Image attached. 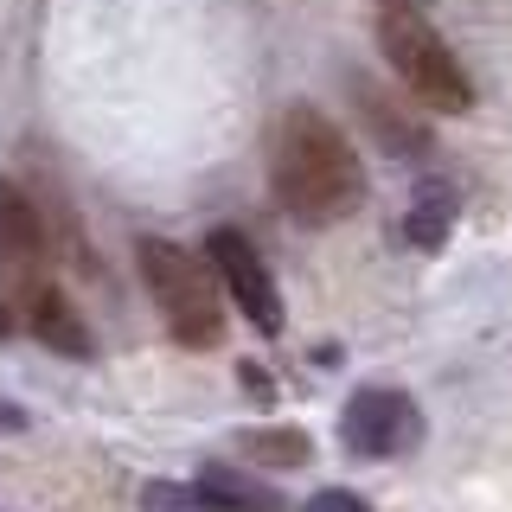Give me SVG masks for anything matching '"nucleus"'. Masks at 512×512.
<instances>
[{
	"label": "nucleus",
	"instance_id": "obj_1",
	"mask_svg": "<svg viewBox=\"0 0 512 512\" xmlns=\"http://www.w3.org/2000/svg\"><path fill=\"white\" fill-rule=\"evenodd\" d=\"M269 186L301 224H340L365 199V167L352 141L314 103H288L269 128Z\"/></svg>",
	"mask_w": 512,
	"mask_h": 512
},
{
	"label": "nucleus",
	"instance_id": "obj_2",
	"mask_svg": "<svg viewBox=\"0 0 512 512\" xmlns=\"http://www.w3.org/2000/svg\"><path fill=\"white\" fill-rule=\"evenodd\" d=\"M135 263H141V282H148L160 320L173 327V340L180 346H218L224 340V282L212 263L186 256L167 237H141Z\"/></svg>",
	"mask_w": 512,
	"mask_h": 512
},
{
	"label": "nucleus",
	"instance_id": "obj_3",
	"mask_svg": "<svg viewBox=\"0 0 512 512\" xmlns=\"http://www.w3.org/2000/svg\"><path fill=\"white\" fill-rule=\"evenodd\" d=\"M378 45H384V58H391L397 84H404L423 109H436V116H468L474 109L468 71H461V58L423 26V13H384Z\"/></svg>",
	"mask_w": 512,
	"mask_h": 512
},
{
	"label": "nucleus",
	"instance_id": "obj_4",
	"mask_svg": "<svg viewBox=\"0 0 512 512\" xmlns=\"http://www.w3.org/2000/svg\"><path fill=\"white\" fill-rule=\"evenodd\" d=\"M340 442L352 455L391 461V455L423 442V416H416V404L404 391H352V404L340 416Z\"/></svg>",
	"mask_w": 512,
	"mask_h": 512
},
{
	"label": "nucleus",
	"instance_id": "obj_5",
	"mask_svg": "<svg viewBox=\"0 0 512 512\" xmlns=\"http://www.w3.org/2000/svg\"><path fill=\"white\" fill-rule=\"evenodd\" d=\"M0 282L13 301H32L39 288H52L45 276V218L32 212V199L13 180H0Z\"/></svg>",
	"mask_w": 512,
	"mask_h": 512
},
{
	"label": "nucleus",
	"instance_id": "obj_6",
	"mask_svg": "<svg viewBox=\"0 0 512 512\" xmlns=\"http://www.w3.org/2000/svg\"><path fill=\"white\" fill-rule=\"evenodd\" d=\"M205 263L218 269L224 295H231L237 308L250 314V327L263 333V340H276V333H282V295H276V282H269L263 256L250 250V237H237V231H212V244H205Z\"/></svg>",
	"mask_w": 512,
	"mask_h": 512
},
{
	"label": "nucleus",
	"instance_id": "obj_7",
	"mask_svg": "<svg viewBox=\"0 0 512 512\" xmlns=\"http://www.w3.org/2000/svg\"><path fill=\"white\" fill-rule=\"evenodd\" d=\"M20 314H26V327H32V340H45L52 352H64V359H90V327H84V314L64 301V288H39L32 301H20Z\"/></svg>",
	"mask_w": 512,
	"mask_h": 512
},
{
	"label": "nucleus",
	"instance_id": "obj_8",
	"mask_svg": "<svg viewBox=\"0 0 512 512\" xmlns=\"http://www.w3.org/2000/svg\"><path fill=\"white\" fill-rule=\"evenodd\" d=\"M192 500H199V512H288L276 487H263L250 474H231V468H199Z\"/></svg>",
	"mask_w": 512,
	"mask_h": 512
},
{
	"label": "nucleus",
	"instance_id": "obj_9",
	"mask_svg": "<svg viewBox=\"0 0 512 512\" xmlns=\"http://www.w3.org/2000/svg\"><path fill=\"white\" fill-rule=\"evenodd\" d=\"M359 103H365V122L378 128V141H384L391 154H404V160L429 154V128H423V122H410V116H397V103H384L372 84H359Z\"/></svg>",
	"mask_w": 512,
	"mask_h": 512
},
{
	"label": "nucleus",
	"instance_id": "obj_10",
	"mask_svg": "<svg viewBox=\"0 0 512 512\" xmlns=\"http://www.w3.org/2000/svg\"><path fill=\"white\" fill-rule=\"evenodd\" d=\"M448 218H455V199H448L442 186H429L423 199L410 205V218H404V237H410V244H423V250H436V244H442V231H448Z\"/></svg>",
	"mask_w": 512,
	"mask_h": 512
},
{
	"label": "nucleus",
	"instance_id": "obj_11",
	"mask_svg": "<svg viewBox=\"0 0 512 512\" xmlns=\"http://www.w3.org/2000/svg\"><path fill=\"white\" fill-rule=\"evenodd\" d=\"M244 455H250V461H263V468H295V461H308V436L256 429V436H244Z\"/></svg>",
	"mask_w": 512,
	"mask_h": 512
},
{
	"label": "nucleus",
	"instance_id": "obj_12",
	"mask_svg": "<svg viewBox=\"0 0 512 512\" xmlns=\"http://www.w3.org/2000/svg\"><path fill=\"white\" fill-rule=\"evenodd\" d=\"M308 512H372L359 500V493H346V487H327V493H314L308 500Z\"/></svg>",
	"mask_w": 512,
	"mask_h": 512
},
{
	"label": "nucleus",
	"instance_id": "obj_13",
	"mask_svg": "<svg viewBox=\"0 0 512 512\" xmlns=\"http://www.w3.org/2000/svg\"><path fill=\"white\" fill-rule=\"evenodd\" d=\"M378 7H391V13H423L429 0H378Z\"/></svg>",
	"mask_w": 512,
	"mask_h": 512
}]
</instances>
